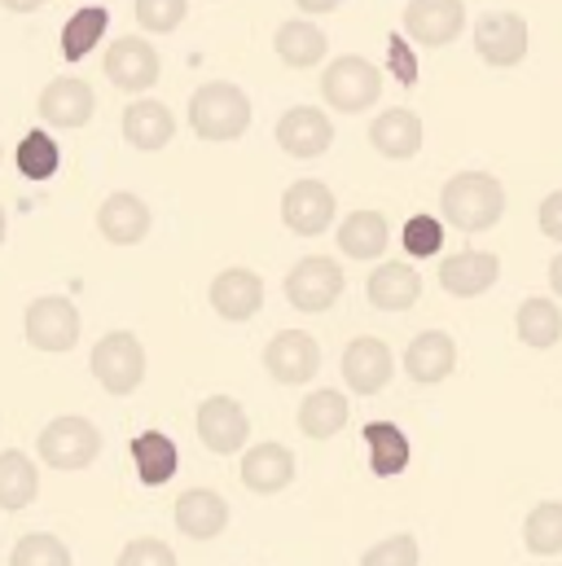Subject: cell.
<instances>
[{
	"label": "cell",
	"mask_w": 562,
	"mask_h": 566,
	"mask_svg": "<svg viewBox=\"0 0 562 566\" xmlns=\"http://www.w3.org/2000/svg\"><path fill=\"white\" fill-rule=\"evenodd\" d=\"M439 211L461 233H488L506 216V189L492 171H457L439 193Z\"/></svg>",
	"instance_id": "obj_1"
},
{
	"label": "cell",
	"mask_w": 562,
	"mask_h": 566,
	"mask_svg": "<svg viewBox=\"0 0 562 566\" xmlns=\"http://www.w3.org/2000/svg\"><path fill=\"white\" fill-rule=\"evenodd\" d=\"M189 128L211 145L238 142L251 128V97L229 80H211L189 97Z\"/></svg>",
	"instance_id": "obj_2"
},
{
	"label": "cell",
	"mask_w": 562,
	"mask_h": 566,
	"mask_svg": "<svg viewBox=\"0 0 562 566\" xmlns=\"http://www.w3.org/2000/svg\"><path fill=\"white\" fill-rule=\"evenodd\" d=\"M321 97L339 115H361L383 97V75H378L374 62H365L356 53H343L321 71Z\"/></svg>",
	"instance_id": "obj_3"
},
{
	"label": "cell",
	"mask_w": 562,
	"mask_h": 566,
	"mask_svg": "<svg viewBox=\"0 0 562 566\" xmlns=\"http://www.w3.org/2000/svg\"><path fill=\"white\" fill-rule=\"evenodd\" d=\"M35 452H40V461L49 470H89L102 457V430L89 418L66 413V418H53L40 430Z\"/></svg>",
	"instance_id": "obj_4"
},
{
	"label": "cell",
	"mask_w": 562,
	"mask_h": 566,
	"mask_svg": "<svg viewBox=\"0 0 562 566\" xmlns=\"http://www.w3.org/2000/svg\"><path fill=\"white\" fill-rule=\"evenodd\" d=\"M80 307L62 294H40L27 303V316H22V334L35 352H49V356H62L80 343Z\"/></svg>",
	"instance_id": "obj_5"
},
{
	"label": "cell",
	"mask_w": 562,
	"mask_h": 566,
	"mask_svg": "<svg viewBox=\"0 0 562 566\" xmlns=\"http://www.w3.org/2000/svg\"><path fill=\"white\" fill-rule=\"evenodd\" d=\"M89 365H93V378L111 396H133L145 382V347H140L137 334H128V329H111L106 338H97Z\"/></svg>",
	"instance_id": "obj_6"
},
{
	"label": "cell",
	"mask_w": 562,
	"mask_h": 566,
	"mask_svg": "<svg viewBox=\"0 0 562 566\" xmlns=\"http://www.w3.org/2000/svg\"><path fill=\"white\" fill-rule=\"evenodd\" d=\"M343 269H339V260H330V255H308V260H299L290 273H285V298H290V307H299V312H330L334 303H339V294H343Z\"/></svg>",
	"instance_id": "obj_7"
},
{
	"label": "cell",
	"mask_w": 562,
	"mask_h": 566,
	"mask_svg": "<svg viewBox=\"0 0 562 566\" xmlns=\"http://www.w3.org/2000/svg\"><path fill=\"white\" fill-rule=\"evenodd\" d=\"M475 53H479L488 66H497V71L519 66V62L528 57V22H523V13H514V9H492V13H483V18L475 22Z\"/></svg>",
	"instance_id": "obj_8"
},
{
	"label": "cell",
	"mask_w": 562,
	"mask_h": 566,
	"mask_svg": "<svg viewBox=\"0 0 562 566\" xmlns=\"http://www.w3.org/2000/svg\"><path fill=\"white\" fill-rule=\"evenodd\" d=\"M102 71H106V80H111L119 93H145V88L158 84L163 62H158V49H154L145 35H119V40L106 49Z\"/></svg>",
	"instance_id": "obj_9"
},
{
	"label": "cell",
	"mask_w": 562,
	"mask_h": 566,
	"mask_svg": "<svg viewBox=\"0 0 562 566\" xmlns=\"http://www.w3.org/2000/svg\"><path fill=\"white\" fill-rule=\"evenodd\" d=\"M334 211H339V202L325 180H294L281 193V220L299 238H321L334 224Z\"/></svg>",
	"instance_id": "obj_10"
},
{
	"label": "cell",
	"mask_w": 562,
	"mask_h": 566,
	"mask_svg": "<svg viewBox=\"0 0 562 566\" xmlns=\"http://www.w3.org/2000/svg\"><path fill=\"white\" fill-rule=\"evenodd\" d=\"M198 439L216 452V457H233V452H242L247 448V439H251V418H247V409L233 400V396H207L202 405H198Z\"/></svg>",
	"instance_id": "obj_11"
},
{
	"label": "cell",
	"mask_w": 562,
	"mask_h": 566,
	"mask_svg": "<svg viewBox=\"0 0 562 566\" xmlns=\"http://www.w3.org/2000/svg\"><path fill=\"white\" fill-rule=\"evenodd\" d=\"M264 369L281 387H303L321 369V347L303 329H281V334H273V343L264 347Z\"/></svg>",
	"instance_id": "obj_12"
},
{
	"label": "cell",
	"mask_w": 562,
	"mask_h": 566,
	"mask_svg": "<svg viewBox=\"0 0 562 566\" xmlns=\"http://www.w3.org/2000/svg\"><path fill=\"white\" fill-rule=\"evenodd\" d=\"M392 374H396V356H392V347H387L383 338L361 334V338L347 343V352H343V382H347L356 396H378V391H387Z\"/></svg>",
	"instance_id": "obj_13"
},
{
	"label": "cell",
	"mask_w": 562,
	"mask_h": 566,
	"mask_svg": "<svg viewBox=\"0 0 562 566\" xmlns=\"http://www.w3.org/2000/svg\"><path fill=\"white\" fill-rule=\"evenodd\" d=\"M466 31L461 0H409L405 4V35L426 49H444Z\"/></svg>",
	"instance_id": "obj_14"
},
{
	"label": "cell",
	"mask_w": 562,
	"mask_h": 566,
	"mask_svg": "<svg viewBox=\"0 0 562 566\" xmlns=\"http://www.w3.org/2000/svg\"><path fill=\"white\" fill-rule=\"evenodd\" d=\"M278 145L294 158H321L334 145V119L316 106H290L278 119Z\"/></svg>",
	"instance_id": "obj_15"
},
{
	"label": "cell",
	"mask_w": 562,
	"mask_h": 566,
	"mask_svg": "<svg viewBox=\"0 0 562 566\" xmlns=\"http://www.w3.org/2000/svg\"><path fill=\"white\" fill-rule=\"evenodd\" d=\"M93 111H97V97H93V88L84 84V80H75V75H66V80H53V84H44V93H40V119L49 124V128H84L89 119H93Z\"/></svg>",
	"instance_id": "obj_16"
},
{
	"label": "cell",
	"mask_w": 562,
	"mask_h": 566,
	"mask_svg": "<svg viewBox=\"0 0 562 566\" xmlns=\"http://www.w3.org/2000/svg\"><path fill=\"white\" fill-rule=\"evenodd\" d=\"M171 518H176V532L180 536H189V541H216L229 527V501L220 492H211V488H189V492H180Z\"/></svg>",
	"instance_id": "obj_17"
},
{
	"label": "cell",
	"mask_w": 562,
	"mask_h": 566,
	"mask_svg": "<svg viewBox=\"0 0 562 566\" xmlns=\"http://www.w3.org/2000/svg\"><path fill=\"white\" fill-rule=\"evenodd\" d=\"M207 294H211L216 316L242 325V321H251L264 307V277L251 273V269H225V273H216V282H211Z\"/></svg>",
	"instance_id": "obj_18"
},
{
	"label": "cell",
	"mask_w": 562,
	"mask_h": 566,
	"mask_svg": "<svg viewBox=\"0 0 562 566\" xmlns=\"http://www.w3.org/2000/svg\"><path fill=\"white\" fill-rule=\"evenodd\" d=\"M97 229H102V238H106L111 247H137V242L149 238L154 216H149L145 198L124 189V193H111V198L97 207Z\"/></svg>",
	"instance_id": "obj_19"
},
{
	"label": "cell",
	"mask_w": 562,
	"mask_h": 566,
	"mask_svg": "<svg viewBox=\"0 0 562 566\" xmlns=\"http://www.w3.org/2000/svg\"><path fill=\"white\" fill-rule=\"evenodd\" d=\"M501 277V260L492 251H457L439 264V285L457 298H479Z\"/></svg>",
	"instance_id": "obj_20"
},
{
	"label": "cell",
	"mask_w": 562,
	"mask_h": 566,
	"mask_svg": "<svg viewBox=\"0 0 562 566\" xmlns=\"http://www.w3.org/2000/svg\"><path fill=\"white\" fill-rule=\"evenodd\" d=\"M242 483L260 496H278L294 483V452L285 443H256L242 457Z\"/></svg>",
	"instance_id": "obj_21"
},
{
	"label": "cell",
	"mask_w": 562,
	"mask_h": 566,
	"mask_svg": "<svg viewBox=\"0 0 562 566\" xmlns=\"http://www.w3.org/2000/svg\"><path fill=\"white\" fill-rule=\"evenodd\" d=\"M452 369H457V343L444 329H422L418 338L405 347V374L422 387L444 382Z\"/></svg>",
	"instance_id": "obj_22"
},
{
	"label": "cell",
	"mask_w": 562,
	"mask_h": 566,
	"mask_svg": "<svg viewBox=\"0 0 562 566\" xmlns=\"http://www.w3.org/2000/svg\"><path fill=\"white\" fill-rule=\"evenodd\" d=\"M365 294H370V303H374L378 312H409L422 298L418 269L405 264V260H387V264H378V269L370 273Z\"/></svg>",
	"instance_id": "obj_23"
},
{
	"label": "cell",
	"mask_w": 562,
	"mask_h": 566,
	"mask_svg": "<svg viewBox=\"0 0 562 566\" xmlns=\"http://www.w3.org/2000/svg\"><path fill=\"white\" fill-rule=\"evenodd\" d=\"M370 145L383 154V158H396V163H409L422 149V119L405 106H392L383 111L374 124H370Z\"/></svg>",
	"instance_id": "obj_24"
},
{
	"label": "cell",
	"mask_w": 562,
	"mask_h": 566,
	"mask_svg": "<svg viewBox=\"0 0 562 566\" xmlns=\"http://www.w3.org/2000/svg\"><path fill=\"white\" fill-rule=\"evenodd\" d=\"M273 49H278V57L285 62V66L308 71V66H321V62H325V53H330V35H325L316 22H308V18H290V22H281L278 27Z\"/></svg>",
	"instance_id": "obj_25"
},
{
	"label": "cell",
	"mask_w": 562,
	"mask_h": 566,
	"mask_svg": "<svg viewBox=\"0 0 562 566\" xmlns=\"http://www.w3.org/2000/svg\"><path fill=\"white\" fill-rule=\"evenodd\" d=\"M392 242V229H387V216L383 211H352L343 224H339V251L347 260H383Z\"/></svg>",
	"instance_id": "obj_26"
},
{
	"label": "cell",
	"mask_w": 562,
	"mask_h": 566,
	"mask_svg": "<svg viewBox=\"0 0 562 566\" xmlns=\"http://www.w3.org/2000/svg\"><path fill=\"white\" fill-rule=\"evenodd\" d=\"M365 448H370V470L378 479H396L409 470L414 461V448H409V434L396 422H370L365 426Z\"/></svg>",
	"instance_id": "obj_27"
},
{
	"label": "cell",
	"mask_w": 562,
	"mask_h": 566,
	"mask_svg": "<svg viewBox=\"0 0 562 566\" xmlns=\"http://www.w3.org/2000/svg\"><path fill=\"white\" fill-rule=\"evenodd\" d=\"M128 452H133L137 479L145 488L171 483V474H176V465H180V452H176V443H171L163 430H140L137 439L128 443Z\"/></svg>",
	"instance_id": "obj_28"
},
{
	"label": "cell",
	"mask_w": 562,
	"mask_h": 566,
	"mask_svg": "<svg viewBox=\"0 0 562 566\" xmlns=\"http://www.w3.org/2000/svg\"><path fill=\"white\" fill-rule=\"evenodd\" d=\"M124 142L137 145V149H163V145L176 137V119H171V111L163 106V102H149V97H140L133 102L128 111H124Z\"/></svg>",
	"instance_id": "obj_29"
},
{
	"label": "cell",
	"mask_w": 562,
	"mask_h": 566,
	"mask_svg": "<svg viewBox=\"0 0 562 566\" xmlns=\"http://www.w3.org/2000/svg\"><path fill=\"white\" fill-rule=\"evenodd\" d=\"M514 329H519V343H523V347H537V352L559 347V338H562L559 303L545 298V294L523 298V303H519V316H514Z\"/></svg>",
	"instance_id": "obj_30"
},
{
	"label": "cell",
	"mask_w": 562,
	"mask_h": 566,
	"mask_svg": "<svg viewBox=\"0 0 562 566\" xmlns=\"http://www.w3.org/2000/svg\"><path fill=\"white\" fill-rule=\"evenodd\" d=\"M352 418V405H347V396L343 391H334V387H321V391H312L303 405H299V430L308 434V439H334L343 426Z\"/></svg>",
	"instance_id": "obj_31"
},
{
	"label": "cell",
	"mask_w": 562,
	"mask_h": 566,
	"mask_svg": "<svg viewBox=\"0 0 562 566\" xmlns=\"http://www.w3.org/2000/svg\"><path fill=\"white\" fill-rule=\"evenodd\" d=\"M35 492H40L35 461L27 452H18V448L0 452V510L18 514V510H27L35 501Z\"/></svg>",
	"instance_id": "obj_32"
},
{
	"label": "cell",
	"mask_w": 562,
	"mask_h": 566,
	"mask_svg": "<svg viewBox=\"0 0 562 566\" xmlns=\"http://www.w3.org/2000/svg\"><path fill=\"white\" fill-rule=\"evenodd\" d=\"M106 27H111V13H106L102 4H84V9H75V13L66 18V27H62V57H66V62H80L89 49L102 44Z\"/></svg>",
	"instance_id": "obj_33"
},
{
	"label": "cell",
	"mask_w": 562,
	"mask_h": 566,
	"mask_svg": "<svg viewBox=\"0 0 562 566\" xmlns=\"http://www.w3.org/2000/svg\"><path fill=\"white\" fill-rule=\"evenodd\" d=\"M523 545L537 558H559L562 554V501H541L523 518Z\"/></svg>",
	"instance_id": "obj_34"
},
{
	"label": "cell",
	"mask_w": 562,
	"mask_h": 566,
	"mask_svg": "<svg viewBox=\"0 0 562 566\" xmlns=\"http://www.w3.org/2000/svg\"><path fill=\"white\" fill-rule=\"evenodd\" d=\"M13 163H18V171H22L27 180H49V176L58 171V163H62V149H58V142H53L44 128H31V133L18 142Z\"/></svg>",
	"instance_id": "obj_35"
},
{
	"label": "cell",
	"mask_w": 562,
	"mask_h": 566,
	"mask_svg": "<svg viewBox=\"0 0 562 566\" xmlns=\"http://www.w3.org/2000/svg\"><path fill=\"white\" fill-rule=\"evenodd\" d=\"M9 566H71V549L53 532H31L13 545Z\"/></svg>",
	"instance_id": "obj_36"
},
{
	"label": "cell",
	"mask_w": 562,
	"mask_h": 566,
	"mask_svg": "<svg viewBox=\"0 0 562 566\" xmlns=\"http://www.w3.org/2000/svg\"><path fill=\"white\" fill-rule=\"evenodd\" d=\"M189 0H137V22L154 35H167L185 22Z\"/></svg>",
	"instance_id": "obj_37"
},
{
	"label": "cell",
	"mask_w": 562,
	"mask_h": 566,
	"mask_svg": "<svg viewBox=\"0 0 562 566\" xmlns=\"http://www.w3.org/2000/svg\"><path fill=\"white\" fill-rule=\"evenodd\" d=\"M361 566H418V541L409 532L387 536V541H378L374 549L361 554Z\"/></svg>",
	"instance_id": "obj_38"
},
{
	"label": "cell",
	"mask_w": 562,
	"mask_h": 566,
	"mask_svg": "<svg viewBox=\"0 0 562 566\" xmlns=\"http://www.w3.org/2000/svg\"><path fill=\"white\" fill-rule=\"evenodd\" d=\"M439 247H444V224H439V216H414V220L405 224V251H409L414 260L439 255Z\"/></svg>",
	"instance_id": "obj_39"
},
{
	"label": "cell",
	"mask_w": 562,
	"mask_h": 566,
	"mask_svg": "<svg viewBox=\"0 0 562 566\" xmlns=\"http://www.w3.org/2000/svg\"><path fill=\"white\" fill-rule=\"evenodd\" d=\"M119 566H176V554L167 541H154V536H137L124 545Z\"/></svg>",
	"instance_id": "obj_40"
},
{
	"label": "cell",
	"mask_w": 562,
	"mask_h": 566,
	"mask_svg": "<svg viewBox=\"0 0 562 566\" xmlns=\"http://www.w3.org/2000/svg\"><path fill=\"white\" fill-rule=\"evenodd\" d=\"M387 53H392V75H396L405 88H414V84H418V57H414V49L405 44L400 31L387 35Z\"/></svg>",
	"instance_id": "obj_41"
},
{
	"label": "cell",
	"mask_w": 562,
	"mask_h": 566,
	"mask_svg": "<svg viewBox=\"0 0 562 566\" xmlns=\"http://www.w3.org/2000/svg\"><path fill=\"white\" fill-rule=\"evenodd\" d=\"M537 220H541V233H545L550 242H562V189H554V193L541 202Z\"/></svg>",
	"instance_id": "obj_42"
},
{
	"label": "cell",
	"mask_w": 562,
	"mask_h": 566,
	"mask_svg": "<svg viewBox=\"0 0 562 566\" xmlns=\"http://www.w3.org/2000/svg\"><path fill=\"white\" fill-rule=\"evenodd\" d=\"M303 13H330L334 4H343V0H294Z\"/></svg>",
	"instance_id": "obj_43"
},
{
	"label": "cell",
	"mask_w": 562,
	"mask_h": 566,
	"mask_svg": "<svg viewBox=\"0 0 562 566\" xmlns=\"http://www.w3.org/2000/svg\"><path fill=\"white\" fill-rule=\"evenodd\" d=\"M40 4H49V0H0V9H9V13H31Z\"/></svg>",
	"instance_id": "obj_44"
},
{
	"label": "cell",
	"mask_w": 562,
	"mask_h": 566,
	"mask_svg": "<svg viewBox=\"0 0 562 566\" xmlns=\"http://www.w3.org/2000/svg\"><path fill=\"white\" fill-rule=\"evenodd\" d=\"M550 290H554V294H562V255H554V260H550Z\"/></svg>",
	"instance_id": "obj_45"
},
{
	"label": "cell",
	"mask_w": 562,
	"mask_h": 566,
	"mask_svg": "<svg viewBox=\"0 0 562 566\" xmlns=\"http://www.w3.org/2000/svg\"><path fill=\"white\" fill-rule=\"evenodd\" d=\"M9 238V216H4V207H0V242Z\"/></svg>",
	"instance_id": "obj_46"
},
{
	"label": "cell",
	"mask_w": 562,
	"mask_h": 566,
	"mask_svg": "<svg viewBox=\"0 0 562 566\" xmlns=\"http://www.w3.org/2000/svg\"><path fill=\"white\" fill-rule=\"evenodd\" d=\"M0 158H4V149H0Z\"/></svg>",
	"instance_id": "obj_47"
}]
</instances>
